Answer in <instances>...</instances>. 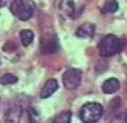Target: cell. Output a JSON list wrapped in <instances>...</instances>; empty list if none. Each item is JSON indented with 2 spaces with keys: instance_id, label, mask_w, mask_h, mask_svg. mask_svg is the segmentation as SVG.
<instances>
[{
  "instance_id": "2e32d148",
  "label": "cell",
  "mask_w": 127,
  "mask_h": 123,
  "mask_svg": "<svg viewBox=\"0 0 127 123\" xmlns=\"http://www.w3.org/2000/svg\"><path fill=\"white\" fill-rule=\"evenodd\" d=\"M10 1H11V0H0V9L3 7V6H5Z\"/></svg>"
},
{
  "instance_id": "277c9868",
  "label": "cell",
  "mask_w": 127,
  "mask_h": 123,
  "mask_svg": "<svg viewBox=\"0 0 127 123\" xmlns=\"http://www.w3.org/2000/svg\"><path fill=\"white\" fill-rule=\"evenodd\" d=\"M63 83L66 89L74 90L82 83V71L78 69H68L63 74Z\"/></svg>"
},
{
  "instance_id": "6da1fadb",
  "label": "cell",
  "mask_w": 127,
  "mask_h": 123,
  "mask_svg": "<svg viewBox=\"0 0 127 123\" xmlns=\"http://www.w3.org/2000/svg\"><path fill=\"white\" fill-rule=\"evenodd\" d=\"M10 10L18 19L27 21L34 15L36 5L33 0H13L11 2Z\"/></svg>"
},
{
  "instance_id": "7a4b0ae2",
  "label": "cell",
  "mask_w": 127,
  "mask_h": 123,
  "mask_svg": "<svg viewBox=\"0 0 127 123\" xmlns=\"http://www.w3.org/2000/svg\"><path fill=\"white\" fill-rule=\"evenodd\" d=\"M123 49V41L113 34H108L102 38L98 43L100 54L104 57L113 56L117 53L121 52Z\"/></svg>"
},
{
  "instance_id": "3957f363",
  "label": "cell",
  "mask_w": 127,
  "mask_h": 123,
  "mask_svg": "<svg viewBox=\"0 0 127 123\" xmlns=\"http://www.w3.org/2000/svg\"><path fill=\"white\" fill-rule=\"evenodd\" d=\"M104 109L100 103L89 102L82 106L79 110V119L83 123H96L103 116Z\"/></svg>"
},
{
  "instance_id": "8fae6325",
  "label": "cell",
  "mask_w": 127,
  "mask_h": 123,
  "mask_svg": "<svg viewBox=\"0 0 127 123\" xmlns=\"http://www.w3.org/2000/svg\"><path fill=\"white\" fill-rule=\"evenodd\" d=\"M71 119H72V114L69 110H65L58 114L56 117L54 118L52 123H71Z\"/></svg>"
},
{
  "instance_id": "5b68a950",
  "label": "cell",
  "mask_w": 127,
  "mask_h": 123,
  "mask_svg": "<svg viewBox=\"0 0 127 123\" xmlns=\"http://www.w3.org/2000/svg\"><path fill=\"white\" fill-rule=\"evenodd\" d=\"M21 106L18 103H12L7 106L4 113L5 123H19L21 119Z\"/></svg>"
},
{
  "instance_id": "52a82bcc",
  "label": "cell",
  "mask_w": 127,
  "mask_h": 123,
  "mask_svg": "<svg viewBox=\"0 0 127 123\" xmlns=\"http://www.w3.org/2000/svg\"><path fill=\"white\" fill-rule=\"evenodd\" d=\"M94 33H95V26L93 23L85 22L77 28L75 35L78 38H92Z\"/></svg>"
},
{
  "instance_id": "5bb4252c",
  "label": "cell",
  "mask_w": 127,
  "mask_h": 123,
  "mask_svg": "<svg viewBox=\"0 0 127 123\" xmlns=\"http://www.w3.org/2000/svg\"><path fill=\"white\" fill-rule=\"evenodd\" d=\"M110 123H127V112H122L120 114H118L110 121Z\"/></svg>"
},
{
  "instance_id": "8992f818",
  "label": "cell",
  "mask_w": 127,
  "mask_h": 123,
  "mask_svg": "<svg viewBox=\"0 0 127 123\" xmlns=\"http://www.w3.org/2000/svg\"><path fill=\"white\" fill-rule=\"evenodd\" d=\"M58 49L57 39L53 35H45L40 39V51L43 54H52Z\"/></svg>"
},
{
  "instance_id": "4fadbf2b",
  "label": "cell",
  "mask_w": 127,
  "mask_h": 123,
  "mask_svg": "<svg viewBox=\"0 0 127 123\" xmlns=\"http://www.w3.org/2000/svg\"><path fill=\"white\" fill-rule=\"evenodd\" d=\"M119 9V4L116 0H110L105 3L104 7H103V12L104 13H114Z\"/></svg>"
},
{
  "instance_id": "9c48e42d",
  "label": "cell",
  "mask_w": 127,
  "mask_h": 123,
  "mask_svg": "<svg viewBox=\"0 0 127 123\" xmlns=\"http://www.w3.org/2000/svg\"><path fill=\"white\" fill-rule=\"evenodd\" d=\"M120 89V82L116 78H110L103 83L102 85V90L103 92L107 94H112Z\"/></svg>"
},
{
  "instance_id": "ba28073f",
  "label": "cell",
  "mask_w": 127,
  "mask_h": 123,
  "mask_svg": "<svg viewBox=\"0 0 127 123\" xmlns=\"http://www.w3.org/2000/svg\"><path fill=\"white\" fill-rule=\"evenodd\" d=\"M58 88V83L55 79H49L45 85L42 86L41 91H40V98L41 99H47L51 97L52 94L57 90Z\"/></svg>"
},
{
  "instance_id": "9a60e30c",
  "label": "cell",
  "mask_w": 127,
  "mask_h": 123,
  "mask_svg": "<svg viewBox=\"0 0 127 123\" xmlns=\"http://www.w3.org/2000/svg\"><path fill=\"white\" fill-rule=\"evenodd\" d=\"M29 116H30V121L31 123H37L38 121V115L36 110L33 108H29Z\"/></svg>"
},
{
  "instance_id": "7c38bea8",
  "label": "cell",
  "mask_w": 127,
  "mask_h": 123,
  "mask_svg": "<svg viewBox=\"0 0 127 123\" xmlns=\"http://www.w3.org/2000/svg\"><path fill=\"white\" fill-rule=\"evenodd\" d=\"M18 78L12 73H5L0 78V84L1 85H12L17 83Z\"/></svg>"
},
{
  "instance_id": "30bf717a",
  "label": "cell",
  "mask_w": 127,
  "mask_h": 123,
  "mask_svg": "<svg viewBox=\"0 0 127 123\" xmlns=\"http://www.w3.org/2000/svg\"><path fill=\"white\" fill-rule=\"evenodd\" d=\"M20 39L25 47L30 46L34 41V33L31 30H22L20 32Z\"/></svg>"
}]
</instances>
